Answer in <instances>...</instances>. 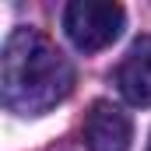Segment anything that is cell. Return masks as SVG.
<instances>
[{"label":"cell","mask_w":151,"mask_h":151,"mask_svg":"<svg viewBox=\"0 0 151 151\" xmlns=\"http://www.w3.org/2000/svg\"><path fill=\"white\" fill-rule=\"evenodd\" d=\"M74 88L70 60L35 32V28H14L4 42L0 56V95L4 106L18 116H39L60 106Z\"/></svg>","instance_id":"1"},{"label":"cell","mask_w":151,"mask_h":151,"mask_svg":"<svg viewBox=\"0 0 151 151\" xmlns=\"http://www.w3.org/2000/svg\"><path fill=\"white\" fill-rule=\"evenodd\" d=\"M127 11L109 0H74L63 7V32L81 53H99L119 39Z\"/></svg>","instance_id":"2"},{"label":"cell","mask_w":151,"mask_h":151,"mask_svg":"<svg viewBox=\"0 0 151 151\" xmlns=\"http://www.w3.org/2000/svg\"><path fill=\"white\" fill-rule=\"evenodd\" d=\"M134 123L113 102H91L84 116V148L88 151H130Z\"/></svg>","instance_id":"3"},{"label":"cell","mask_w":151,"mask_h":151,"mask_svg":"<svg viewBox=\"0 0 151 151\" xmlns=\"http://www.w3.org/2000/svg\"><path fill=\"white\" fill-rule=\"evenodd\" d=\"M116 84L127 102L151 106V35H141L130 46V53L116 67Z\"/></svg>","instance_id":"4"},{"label":"cell","mask_w":151,"mask_h":151,"mask_svg":"<svg viewBox=\"0 0 151 151\" xmlns=\"http://www.w3.org/2000/svg\"><path fill=\"white\" fill-rule=\"evenodd\" d=\"M148 151H151V144H148Z\"/></svg>","instance_id":"5"}]
</instances>
